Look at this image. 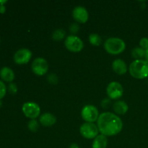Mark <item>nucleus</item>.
<instances>
[{"label": "nucleus", "instance_id": "obj_18", "mask_svg": "<svg viewBox=\"0 0 148 148\" xmlns=\"http://www.w3.org/2000/svg\"><path fill=\"white\" fill-rule=\"evenodd\" d=\"M66 33L62 29H56L52 33V38L55 41H60L65 37Z\"/></svg>", "mask_w": 148, "mask_h": 148}, {"label": "nucleus", "instance_id": "obj_5", "mask_svg": "<svg viewBox=\"0 0 148 148\" xmlns=\"http://www.w3.org/2000/svg\"><path fill=\"white\" fill-rule=\"evenodd\" d=\"M81 116L86 122L93 123L94 121H98L100 115L96 107L92 105H86L82 108Z\"/></svg>", "mask_w": 148, "mask_h": 148}, {"label": "nucleus", "instance_id": "obj_15", "mask_svg": "<svg viewBox=\"0 0 148 148\" xmlns=\"http://www.w3.org/2000/svg\"><path fill=\"white\" fill-rule=\"evenodd\" d=\"M128 106L127 103L123 101H118L114 104V110L116 114L119 115L125 114L128 111Z\"/></svg>", "mask_w": 148, "mask_h": 148}, {"label": "nucleus", "instance_id": "obj_31", "mask_svg": "<svg viewBox=\"0 0 148 148\" xmlns=\"http://www.w3.org/2000/svg\"><path fill=\"white\" fill-rule=\"evenodd\" d=\"M1 104H2V103H1V101H0V107H1Z\"/></svg>", "mask_w": 148, "mask_h": 148}, {"label": "nucleus", "instance_id": "obj_11", "mask_svg": "<svg viewBox=\"0 0 148 148\" xmlns=\"http://www.w3.org/2000/svg\"><path fill=\"white\" fill-rule=\"evenodd\" d=\"M72 17L77 23H85L89 18V14L85 7L77 6L72 11Z\"/></svg>", "mask_w": 148, "mask_h": 148}, {"label": "nucleus", "instance_id": "obj_22", "mask_svg": "<svg viewBox=\"0 0 148 148\" xmlns=\"http://www.w3.org/2000/svg\"><path fill=\"white\" fill-rule=\"evenodd\" d=\"M79 25L76 23H72V24L69 26V30H70L71 33H73V34H76V33L79 31Z\"/></svg>", "mask_w": 148, "mask_h": 148}, {"label": "nucleus", "instance_id": "obj_13", "mask_svg": "<svg viewBox=\"0 0 148 148\" xmlns=\"http://www.w3.org/2000/svg\"><path fill=\"white\" fill-rule=\"evenodd\" d=\"M39 121L44 127H51L56 123V118L53 114L51 113H46L40 116Z\"/></svg>", "mask_w": 148, "mask_h": 148}, {"label": "nucleus", "instance_id": "obj_9", "mask_svg": "<svg viewBox=\"0 0 148 148\" xmlns=\"http://www.w3.org/2000/svg\"><path fill=\"white\" fill-rule=\"evenodd\" d=\"M107 95L108 98L113 100H117L123 95L124 89L119 82H111L108 84L106 89Z\"/></svg>", "mask_w": 148, "mask_h": 148}, {"label": "nucleus", "instance_id": "obj_10", "mask_svg": "<svg viewBox=\"0 0 148 148\" xmlns=\"http://www.w3.org/2000/svg\"><path fill=\"white\" fill-rule=\"evenodd\" d=\"M31 57V51L28 49H20L14 53V61L17 64H25L28 63Z\"/></svg>", "mask_w": 148, "mask_h": 148}, {"label": "nucleus", "instance_id": "obj_14", "mask_svg": "<svg viewBox=\"0 0 148 148\" xmlns=\"http://www.w3.org/2000/svg\"><path fill=\"white\" fill-rule=\"evenodd\" d=\"M108 145V139L105 135L99 134L94 139L92 148H106Z\"/></svg>", "mask_w": 148, "mask_h": 148}, {"label": "nucleus", "instance_id": "obj_23", "mask_svg": "<svg viewBox=\"0 0 148 148\" xmlns=\"http://www.w3.org/2000/svg\"><path fill=\"white\" fill-rule=\"evenodd\" d=\"M6 92H7V88L5 85L2 81H0V99H1L5 95Z\"/></svg>", "mask_w": 148, "mask_h": 148}, {"label": "nucleus", "instance_id": "obj_29", "mask_svg": "<svg viewBox=\"0 0 148 148\" xmlns=\"http://www.w3.org/2000/svg\"><path fill=\"white\" fill-rule=\"evenodd\" d=\"M145 58L146 61L148 62V49L145 50Z\"/></svg>", "mask_w": 148, "mask_h": 148}, {"label": "nucleus", "instance_id": "obj_26", "mask_svg": "<svg viewBox=\"0 0 148 148\" xmlns=\"http://www.w3.org/2000/svg\"><path fill=\"white\" fill-rule=\"evenodd\" d=\"M110 104H111V101L109 100V98H105V99L103 100L102 102H101V106H102L103 108H106L109 106Z\"/></svg>", "mask_w": 148, "mask_h": 148}, {"label": "nucleus", "instance_id": "obj_19", "mask_svg": "<svg viewBox=\"0 0 148 148\" xmlns=\"http://www.w3.org/2000/svg\"><path fill=\"white\" fill-rule=\"evenodd\" d=\"M89 42L93 46H99L102 43V39L97 33H92L89 36Z\"/></svg>", "mask_w": 148, "mask_h": 148}, {"label": "nucleus", "instance_id": "obj_27", "mask_svg": "<svg viewBox=\"0 0 148 148\" xmlns=\"http://www.w3.org/2000/svg\"><path fill=\"white\" fill-rule=\"evenodd\" d=\"M69 148H79V147L77 143H72V144L69 145Z\"/></svg>", "mask_w": 148, "mask_h": 148}, {"label": "nucleus", "instance_id": "obj_21", "mask_svg": "<svg viewBox=\"0 0 148 148\" xmlns=\"http://www.w3.org/2000/svg\"><path fill=\"white\" fill-rule=\"evenodd\" d=\"M47 80L49 83L53 84V85H56L58 83V81H59V78H58L57 75L56 74H50V75H48L47 77Z\"/></svg>", "mask_w": 148, "mask_h": 148}, {"label": "nucleus", "instance_id": "obj_12", "mask_svg": "<svg viewBox=\"0 0 148 148\" xmlns=\"http://www.w3.org/2000/svg\"><path fill=\"white\" fill-rule=\"evenodd\" d=\"M113 70L119 75H124L127 71V65L122 59H116L112 64Z\"/></svg>", "mask_w": 148, "mask_h": 148}, {"label": "nucleus", "instance_id": "obj_2", "mask_svg": "<svg viewBox=\"0 0 148 148\" xmlns=\"http://www.w3.org/2000/svg\"><path fill=\"white\" fill-rule=\"evenodd\" d=\"M130 73L133 77L144 79L148 77V62L146 60H135L130 64Z\"/></svg>", "mask_w": 148, "mask_h": 148}, {"label": "nucleus", "instance_id": "obj_7", "mask_svg": "<svg viewBox=\"0 0 148 148\" xmlns=\"http://www.w3.org/2000/svg\"><path fill=\"white\" fill-rule=\"evenodd\" d=\"M22 110L25 116L31 119H36L37 117H38L40 113V106L34 102L25 103Z\"/></svg>", "mask_w": 148, "mask_h": 148}, {"label": "nucleus", "instance_id": "obj_4", "mask_svg": "<svg viewBox=\"0 0 148 148\" xmlns=\"http://www.w3.org/2000/svg\"><path fill=\"white\" fill-rule=\"evenodd\" d=\"M64 44L67 50L71 52H75V53L81 51L84 47V43L82 40L78 36H75V35H70L67 36L65 40Z\"/></svg>", "mask_w": 148, "mask_h": 148}, {"label": "nucleus", "instance_id": "obj_3", "mask_svg": "<svg viewBox=\"0 0 148 148\" xmlns=\"http://www.w3.org/2000/svg\"><path fill=\"white\" fill-rule=\"evenodd\" d=\"M104 48L110 54L118 55L125 50L126 43L119 38H109L104 43Z\"/></svg>", "mask_w": 148, "mask_h": 148}, {"label": "nucleus", "instance_id": "obj_24", "mask_svg": "<svg viewBox=\"0 0 148 148\" xmlns=\"http://www.w3.org/2000/svg\"><path fill=\"white\" fill-rule=\"evenodd\" d=\"M140 45L141 46L142 49H143L144 50L148 49V38H141L140 41Z\"/></svg>", "mask_w": 148, "mask_h": 148}, {"label": "nucleus", "instance_id": "obj_30", "mask_svg": "<svg viewBox=\"0 0 148 148\" xmlns=\"http://www.w3.org/2000/svg\"><path fill=\"white\" fill-rule=\"evenodd\" d=\"M5 2H7V1H0V4H2L3 3H5Z\"/></svg>", "mask_w": 148, "mask_h": 148}, {"label": "nucleus", "instance_id": "obj_1", "mask_svg": "<svg viewBox=\"0 0 148 148\" xmlns=\"http://www.w3.org/2000/svg\"><path fill=\"white\" fill-rule=\"evenodd\" d=\"M98 128L103 135L114 136L122 130L123 123L121 119L111 112H104L98 119Z\"/></svg>", "mask_w": 148, "mask_h": 148}, {"label": "nucleus", "instance_id": "obj_17", "mask_svg": "<svg viewBox=\"0 0 148 148\" xmlns=\"http://www.w3.org/2000/svg\"><path fill=\"white\" fill-rule=\"evenodd\" d=\"M145 50L142 49L141 47H136L132 51V55L136 60L142 59V58L145 57Z\"/></svg>", "mask_w": 148, "mask_h": 148}, {"label": "nucleus", "instance_id": "obj_28", "mask_svg": "<svg viewBox=\"0 0 148 148\" xmlns=\"http://www.w3.org/2000/svg\"><path fill=\"white\" fill-rule=\"evenodd\" d=\"M5 7L3 4H1L0 5V13H4L5 12Z\"/></svg>", "mask_w": 148, "mask_h": 148}, {"label": "nucleus", "instance_id": "obj_8", "mask_svg": "<svg viewBox=\"0 0 148 148\" xmlns=\"http://www.w3.org/2000/svg\"><path fill=\"white\" fill-rule=\"evenodd\" d=\"M31 68L33 73L38 76H43L47 72L49 64L46 59L42 57H38L34 59L32 63Z\"/></svg>", "mask_w": 148, "mask_h": 148}, {"label": "nucleus", "instance_id": "obj_16", "mask_svg": "<svg viewBox=\"0 0 148 148\" xmlns=\"http://www.w3.org/2000/svg\"><path fill=\"white\" fill-rule=\"evenodd\" d=\"M0 76L6 82H12L14 78V73L12 69L5 66L0 70Z\"/></svg>", "mask_w": 148, "mask_h": 148}, {"label": "nucleus", "instance_id": "obj_6", "mask_svg": "<svg viewBox=\"0 0 148 148\" xmlns=\"http://www.w3.org/2000/svg\"><path fill=\"white\" fill-rule=\"evenodd\" d=\"M98 126L95 125L93 123L85 122L79 128V132L81 135L85 138L90 140L95 139L98 135Z\"/></svg>", "mask_w": 148, "mask_h": 148}, {"label": "nucleus", "instance_id": "obj_25", "mask_svg": "<svg viewBox=\"0 0 148 148\" xmlns=\"http://www.w3.org/2000/svg\"><path fill=\"white\" fill-rule=\"evenodd\" d=\"M9 91L10 93L15 94L17 92V87L14 83H11L9 85Z\"/></svg>", "mask_w": 148, "mask_h": 148}, {"label": "nucleus", "instance_id": "obj_20", "mask_svg": "<svg viewBox=\"0 0 148 148\" xmlns=\"http://www.w3.org/2000/svg\"><path fill=\"white\" fill-rule=\"evenodd\" d=\"M27 127L33 132H36L38 130V122L36 119H31L27 124Z\"/></svg>", "mask_w": 148, "mask_h": 148}]
</instances>
